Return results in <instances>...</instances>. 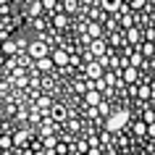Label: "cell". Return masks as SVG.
<instances>
[{
  "mask_svg": "<svg viewBox=\"0 0 155 155\" xmlns=\"http://www.w3.org/2000/svg\"><path fill=\"white\" fill-rule=\"evenodd\" d=\"M126 124H129V110H116V113L108 116L105 129H108V131H121Z\"/></svg>",
  "mask_w": 155,
  "mask_h": 155,
  "instance_id": "6da1fadb",
  "label": "cell"
},
{
  "mask_svg": "<svg viewBox=\"0 0 155 155\" xmlns=\"http://www.w3.org/2000/svg\"><path fill=\"white\" fill-rule=\"evenodd\" d=\"M29 58L32 61H40V58H45V55H50V45L48 42H42V40H34V42H29Z\"/></svg>",
  "mask_w": 155,
  "mask_h": 155,
  "instance_id": "7a4b0ae2",
  "label": "cell"
},
{
  "mask_svg": "<svg viewBox=\"0 0 155 155\" xmlns=\"http://www.w3.org/2000/svg\"><path fill=\"white\" fill-rule=\"evenodd\" d=\"M105 55V42L103 40H90V50H87V61H97Z\"/></svg>",
  "mask_w": 155,
  "mask_h": 155,
  "instance_id": "3957f363",
  "label": "cell"
},
{
  "mask_svg": "<svg viewBox=\"0 0 155 155\" xmlns=\"http://www.w3.org/2000/svg\"><path fill=\"white\" fill-rule=\"evenodd\" d=\"M66 118H68V110H66V105H61V103L50 105V121L61 124V121H66Z\"/></svg>",
  "mask_w": 155,
  "mask_h": 155,
  "instance_id": "277c9868",
  "label": "cell"
},
{
  "mask_svg": "<svg viewBox=\"0 0 155 155\" xmlns=\"http://www.w3.org/2000/svg\"><path fill=\"white\" fill-rule=\"evenodd\" d=\"M100 100H103V95H100V90H95V87H87V92H84V103H87V105L90 108H97L100 105Z\"/></svg>",
  "mask_w": 155,
  "mask_h": 155,
  "instance_id": "5b68a950",
  "label": "cell"
},
{
  "mask_svg": "<svg viewBox=\"0 0 155 155\" xmlns=\"http://www.w3.org/2000/svg\"><path fill=\"white\" fill-rule=\"evenodd\" d=\"M84 71H87V76H90L92 82H100V79H103V74H105V71H103V66H100L97 61H90Z\"/></svg>",
  "mask_w": 155,
  "mask_h": 155,
  "instance_id": "8992f818",
  "label": "cell"
},
{
  "mask_svg": "<svg viewBox=\"0 0 155 155\" xmlns=\"http://www.w3.org/2000/svg\"><path fill=\"white\" fill-rule=\"evenodd\" d=\"M50 58H53V63L55 66H66L71 61V55L66 53V50H50Z\"/></svg>",
  "mask_w": 155,
  "mask_h": 155,
  "instance_id": "52a82bcc",
  "label": "cell"
},
{
  "mask_svg": "<svg viewBox=\"0 0 155 155\" xmlns=\"http://www.w3.org/2000/svg\"><path fill=\"white\" fill-rule=\"evenodd\" d=\"M137 76H139V68H134V66H126L124 74H121L124 84H134V82H137Z\"/></svg>",
  "mask_w": 155,
  "mask_h": 155,
  "instance_id": "ba28073f",
  "label": "cell"
},
{
  "mask_svg": "<svg viewBox=\"0 0 155 155\" xmlns=\"http://www.w3.org/2000/svg\"><path fill=\"white\" fill-rule=\"evenodd\" d=\"M0 50H3L8 58H13L18 53V45H16V40H3V42H0Z\"/></svg>",
  "mask_w": 155,
  "mask_h": 155,
  "instance_id": "9c48e42d",
  "label": "cell"
},
{
  "mask_svg": "<svg viewBox=\"0 0 155 155\" xmlns=\"http://www.w3.org/2000/svg\"><path fill=\"white\" fill-rule=\"evenodd\" d=\"M129 66H134V68H139V66H145V55L139 53V48H134L129 53Z\"/></svg>",
  "mask_w": 155,
  "mask_h": 155,
  "instance_id": "30bf717a",
  "label": "cell"
},
{
  "mask_svg": "<svg viewBox=\"0 0 155 155\" xmlns=\"http://www.w3.org/2000/svg\"><path fill=\"white\" fill-rule=\"evenodd\" d=\"M53 58L50 55H45V58H40V61H34V68H37V71H53Z\"/></svg>",
  "mask_w": 155,
  "mask_h": 155,
  "instance_id": "8fae6325",
  "label": "cell"
},
{
  "mask_svg": "<svg viewBox=\"0 0 155 155\" xmlns=\"http://www.w3.org/2000/svg\"><path fill=\"white\" fill-rule=\"evenodd\" d=\"M100 5L105 13H116V11H121V0H100Z\"/></svg>",
  "mask_w": 155,
  "mask_h": 155,
  "instance_id": "7c38bea8",
  "label": "cell"
},
{
  "mask_svg": "<svg viewBox=\"0 0 155 155\" xmlns=\"http://www.w3.org/2000/svg\"><path fill=\"white\" fill-rule=\"evenodd\" d=\"M100 34H103V26H100L97 21H92V24L87 26V37H90V40H100Z\"/></svg>",
  "mask_w": 155,
  "mask_h": 155,
  "instance_id": "4fadbf2b",
  "label": "cell"
},
{
  "mask_svg": "<svg viewBox=\"0 0 155 155\" xmlns=\"http://www.w3.org/2000/svg\"><path fill=\"white\" fill-rule=\"evenodd\" d=\"M139 37H142V34H139V29H134V26H129V29H126V40H129L131 45H134V48H137Z\"/></svg>",
  "mask_w": 155,
  "mask_h": 155,
  "instance_id": "5bb4252c",
  "label": "cell"
},
{
  "mask_svg": "<svg viewBox=\"0 0 155 155\" xmlns=\"http://www.w3.org/2000/svg\"><path fill=\"white\" fill-rule=\"evenodd\" d=\"M0 147H3V153L11 150V147H13V137H11V134H0Z\"/></svg>",
  "mask_w": 155,
  "mask_h": 155,
  "instance_id": "9a60e30c",
  "label": "cell"
},
{
  "mask_svg": "<svg viewBox=\"0 0 155 155\" xmlns=\"http://www.w3.org/2000/svg\"><path fill=\"white\" fill-rule=\"evenodd\" d=\"M139 53H142V55H145V58L155 55V42H145V45H142V48H139Z\"/></svg>",
  "mask_w": 155,
  "mask_h": 155,
  "instance_id": "2e32d148",
  "label": "cell"
},
{
  "mask_svg": "<svg viewBox=\"0 0 155 155\" xmlns=\"http://www.w3.org/2000/svg\"><path fill=\"white\" fill-rule=\"evenodd\" d=\"M40 13H42V3H40V0H34L32 8H29V18H37Z\"/></svg>",
  "mask_w": 155,
  "mask_h": 155,
  "instance_id": "e0dca14e",
  "label": "cell"
},
{
  "mask_svg": "<svg viewBox=\"0 0 155 155\" xmlns=\"http://www.w3.org/2000/svg\"><path fill=\"white\" fill-rule=\"evenodd\" d=\"M26 139H29V131H16V137H13V145H24Z\"/></svg>",
  "mask_w": 155,
  "mask_h": 155,
  "instance_id": "ac0fdd59",
  "label": "cell"
},
{
  "mask_svg": "<svg viewBox=\"0 0 155 155\" xmlns=\"http://www.w3.org/2000/svg\"><path fill=\"white\" fill-rule=\"evenodd\" d=\"M40 3H42V11H53L58 5V0H40Z\"/></svg>",
  "mask_w": 155,
  "mask_h": 155,
  "instance_id": "d6986e66",
  "label": "cell"
},
{
  "mask_svg": "<svg viewBox=\"0 0 155 155\" xmlns=\"http://www.w3.org/2000/svg\"><path fill=\"white\" fill-rule=\"evenodd\" d=\"M63 8H66V13H74L76 11V0H63Z\"/></svg>",
  "mask_w": 155,
  "mask_h": 155,
  "instance_id": "ffe728a7",
  "label": "cell"
},
{
  "mask_svg": "<svg viewBox=\"0 0 155 155\" xmlns=\"http://www.w3.org/2000/svg\"><path fill=\"white\" fill-rule=\"evenodd\" d=\"M134 131H137V134H147V124H145V121L134 124Z\"/></svg>",
  "mask_w": 155,
  "mask_h": 155,
  "instance_id": "44dd1931",
  "label": "cell"
},
{
  "mask_svg": "<svg viewBox=\"0 0 155 155\" xmlns=\"http://www.w3.org/2000/svg\"><path fill=\"white\" fill-rule=\"evenodd\" d=\"M37 105H40L42 110H45V108H50V97H48V95H42V97L37 100Z\"/></svg>",
  "mask_w": 155,
  "mask_h": 155,
  "instance_id": "7402d4cb",
  "label": "cell"
},
{
  "mask_svg": "<svg viewBox=\"0 0 155 155\" xmlns=\"http://www.w3.org/2000/svg\"><path fill=\"white\" fill-rule=\"evenodd\" d=\"M103 82L113 87V84H116V76H113V74H103Z\"/></svg>",
  "mask_w": 155,
  "mask_h": 155,
  "instance_id": "603a6c76",
  "label": "cell"
},
{
  "mask_svg": "<svg viewBox=\"0 0 155 155\" xmlns=\"http://www.w3.org/2000/svg\"><path fill=\"white\" fill-rule=\"evenodd\" d=\"M145 124H155V113L153 110H145Z\"/></svg>",
  "mask_w": 155,
  "mask_h": 155,
  "instance_id": "cb8c5ba5",
  "label": "cell"
},
{
  "mask_svg": "<svg viewBox=\"0 0 155 155\" xmlns=\"http://www.w3.org/2000/svg\"><path fill=\"white\" fill-rule=\"evenodd\" d=\"M145 40L147 42H155V29H147V32H145Z\"/></svg>",
  "mask_w": 155,
  "mask_h": 155,
  "instance_id": "d4e9b609",
  "label": "cell"
},
{
  "mask_svg": "<svg viewBox=\"0 0 155 155\" xmlns=\"http://www.w3.org/2000/svg\"><path fill=\"white\" fill-rule=\"evenodd\" d=\"M131 8L139 11V8H145V0H131Z\"/></svg>",
  "mask_w": 155,
  "mask_h": 155,
  "instance_id": "484cf974",
  "label": "cell"
},
{
  "mask_svg": "<svg viewBox=\"0 0 155 155\" xmlns=\"http://www.w3.org/2000/svg\"><path fill=\"white\" fill-rule=\"evenodd\" d=\"M55 26H58V29H63V26H66V16H55Z\"/></svg>",
  "mask_w": 155,
  "mask_h": 155,
  "instance_id": "4316f807",
  "label": "cell"
},
{
  "mask_svg": "<svg viewBox=\"0 0 155 155\" xmlns=\"http://www.w3.org/2000/svg\"><path fill=\"white\" fill-rule=\"evenodd\" d=\"M150 95H153V90H150V87H142V90H139V97H150Z\"/></svg>",
  "mask_w": 155,
  "mask_h": 155,
  "instance_id": "83f0119b",
  "label": "cell"
},
{
  "mask_svg": "<svg viewBox=\"0 0 155 155\" xmlns=\"http://www.w3.org/2000/svg\"><path fill=\"white\" fill-rule=\"evenodd\" d=\"M97 110H100V113H108V103H103V100H100V105H97Z\"/></svg>",
  "mask_w": 155,
  "mask_h": 155,
  "instance_id": "f1b7e54d",
  "label": "cell"
},
{
  "mask_svg": "<svg viewBox=\"0 0 155 155\" xmlns=\"http://www.w3.org/2000/svg\"><path fill=\"white\" fill-rule=\"evenodd\" d=\"M147 134H150V137H155V124H147Z\"/></svg>",
  "mask_w": 155,
  "mask_h": 155,
  "instance_id": "f546056e",
  "label": "cell"
},
{
  "mask_svg": "<svg viewBox=\"0 0 155 155\" xmlns=\"http://www.w3.org/2000/svg\"><path fill=\"white\" fill-rule=\"evenodd\" d=\"M90 155H100V150H97V147H92V150H90Z\"/></svg>",
  "mask_w": 155,
  "mask_h": 155,
  "instance_id": "4dcf8cb0",
  "label": "cell"
},
{
  "mask_svg": "<svg viewBox=\"0 0 155 155\" xmlns=\"http://www.w3.org/2000/svg\"><path fill=\"white\" fill-rule=\"evenodd\" d=\"M3 3H8V0H0V5H3Z\"/></svg>",
  "mask_w": 155,
  "mask_h": 155,
  "instance_id": "1f68e13d",
  "label": "cell"
},
{
  "mask_svg": "<svg viewBox=\"0 0 155 155\" xmlns=\"http://www.w3.org/2000/svg\"><path fill=\"white\" fill-rule=\"evenodd\" d=\"M0 155H5V153H3V147H0Z\"/></svg>",
  "mask_w": 155,
  "mask_h": 155,
  "instance_id": "d6a6232c",
  "label": "cell"
},
{
  "mask_svg": "<svg viewBox=\"0 0 155 155\" xmlns=\"http://www.w3.org/2000/svg\"><path fill=\"white\" fill-rule=\"evenodd\" d=\"M0 134H3V131H0Z\"/></svg>",
  "mask_w": 155,
  "mask_h": 155,
  "instance_id": "836d02e7",
  "label": "cell"
}]
</instances>
